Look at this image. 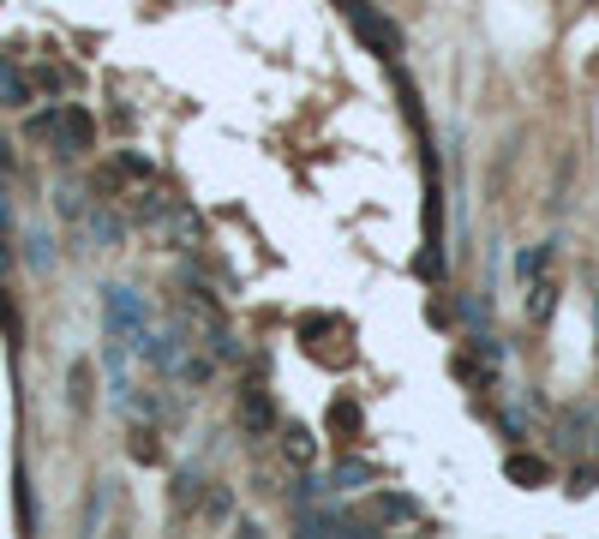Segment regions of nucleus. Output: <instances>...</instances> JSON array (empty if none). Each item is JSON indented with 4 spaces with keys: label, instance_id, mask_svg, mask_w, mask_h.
<instances>
[{
    "label": "nucleus",
    "instance_id": "1",
    "mask_svg": "<svg viewBox=\"0 0 599 539\" xmlns=\"http://www.w3.org/2000/svg\"><path fill=\"white\" fill-rule=\"evenodd\" d=\"M102 312H108V342H120V348H132V354H150V348H156L150 312H144V300H138L132 288H108Z\"/></svg>",
    "mask_w": 599,
    "mask_h": 539
},
{
    "label": "nucleus",
    "instance_id": "2",
    "mask_svg": "<svg viewBox=\"0 0 599 539\" xmlns=\"http://www.w3.org/2000/svg\"><path fill=\"white\" fill-rule=\"evenodd\" d=\"M42 132H54V144L66 150V156H78V150H90V138H96V126H90V114L84 108H54L48 120H42Z\"/></svg>",
    "mask_w": 599,
    "mask_h": 539
},
{
    "label": "nucleus",
    "instance_id": "3",
    "mask_svg": "<svg viewBox=\"0 0 599 539\" xmlns=\"http://www.w3.org/2000/svg\"><path fill=\"white\" fill-rule=\"evenodd\" d=\"M342 12L354 18V30H360V36H366L378 54H396V42H402V36H396V24H384V18H378L366 0H342Z\"/></svg>",
    "mask_w": 599,
    "mask_h": 539
},
{
    "label": "nucleus",
    "instance_id": "4",
    "mask_svg": "<svg viewBox=\"0 0 599 539\" xmlns=\"http://www.w3.org/2000/svg\"><path fill=\"white\" fill-rule=\"evenodd\" d=\"M240 414H246V426H252V432H270V426H276V408H270V396H264V390H246Z\"/></svg>",
    "mask_w": 599,
    "mask_h": 539
},
{
    "label": "nucleus",
    "instance_id": "5",
    "mask_svg": "<svg viewBox=\"0 0 599 539\" xmlns=\"http://www.w3.org/2000/svg\"><path fill=\"white\" fill-rule=\"evenodd\" d=\"M312 456H318L312 432H300V426H294V432H288V462H312Z\"/></svg>",
    "mask_w": 599,
    "mask_h": 539
},
{
    "label": "nucleus",
    "instance_id": "6",
    "mask_svg": "<svg viewBox=\"0 0 599 539\" xmlns=\"http://www.w3.org/2000/svg\"><path fill=\"white\" fill-rule=\"evenodd\" d=\"M510 480H546V462H528V456H516V462H510Z\"/></svg>",
    "mask_w": 599,
    "mask_h": 539
}]
</instances>
